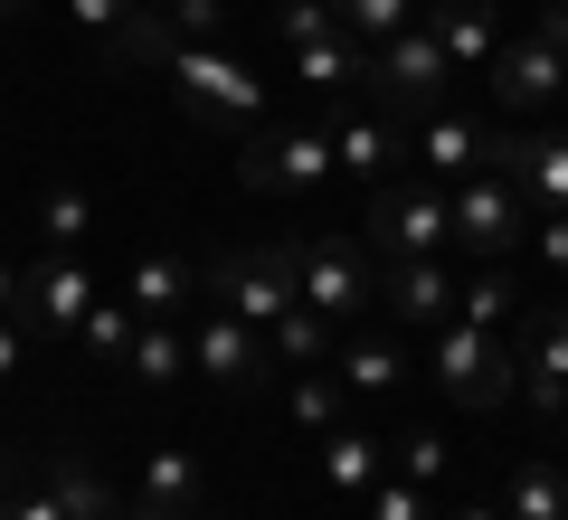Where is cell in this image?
I'll return each mask as SVG.
<instances>
[{"mask_svg": "<svg viewBox=\"0 0 568 520\" xmlns=\"http://www.w3.org/2000/svg\"><path fill=\"white\" fill-rule=\"evenodd\" d=\"M171 95H181V114L200 123V133H219V142H246L265 123V77L237 67L227 48H181V58H171Z\"/></svg>", "mask_w": 568, "mask_h": 520, "instance_id": "obj_1", "label": "cell"}, {"mask_svg": "<svg viewBox=\"0 0 568 520\" xmlns=\"http://www.w3.org/2000/svg\"><path fill=\"white\" fill-rule=\"evenodd\" d=\"M361 246H369V265L446 256V246H455L446 181H379V190H369V208H361Z\"/></svg>", "mask_w": 568, "mask_h": 520, "instance_id": "obj_2", "label": "cell"}, {"mask_svg": "<svg viewBox=\"0 0 568 520\" xmlns=\"http://www.w3.org/2000/svg\"><path fill=\"white\" fill-rule=\"evenodd\" d=\"M237 181L256 200H313L342 181V161H332V133H313V123H256L237 152Z\"/></svg>", "mask_w": 568, "mask_h": 520, "instance_id": "obj_3", "label": "cell"}, {"mask_svg": "<svg viewBox=\"0 0 568 520\" xmlns=\"http://www.w3.org/2000/svg\"><path fill=\"white\" fill-rule=\"evenodd\" d=\"M426 360H436V388H446L455 407H511V388H521V360H511V332L436 322V332H426Z\"/></svg>", "mask_w": 568, "mask_h": 520, "instance_id": "obj_4", "label": "cell"}, {"mask_svg": "<svg viewBox=\"0 0 568 520\" xmlns=\"http://www.w3.org/2000/svg\"><path fill=\"white\" fill-rule=\"evenodd\" d=\"M294 294L323 322H361V313H379V265H369V246L351 227H323V237L294 246Z\"/></svg>", "mask_w": 568, "mask_h": 520, "instance_id": "obj_5", "label": "cell"}, {"mask_svg": "<svg viewBox=\"0 0 568 520\" xmlns=\"http://www.w3.org/2000/svg\"><path fill=\"white\" fill-rule=\"evenodd\" d=\"M200 303H219V313H237V322H275V313H294V246H219V256L200 265Z\"/></svg>", "mask_w": 568, "mask_h": 520, "instance_id": "obj_6", "label": "cell"}, {"mask_svg": "<svg viewBox=\"0 0 568 520\" xmlns=\"http://www.w3.org/2000/svg\"><path fill=\"white\" fill-rule=\"evenodd\" d=\"M361 85L388 104V114H436V104H446V85H455V67H446V48H436V29L407 20L398 39L369 48V77H361Z\"/></svg>", "mask_w": 568, "mask_h": 520, "instance_id": "obj_7", "label": "cell"}, {"mask_svg": "<svg viewBox=\"0 0 568 520\" xmlns=\"http://www.w3.org/2000/svg\"><path fill=\"white\" fill-rule=\"evenodd\" d=\"M446 208H455V246H474L484 265H503L511 246L530 237V200L503 181V171H474V181H455Z\"/></svg>", "mask_w": 568, "mask_h": 520, "instance_id": "obj_8", "label": "cell"}, {"mask_svg": "<svg viewBox=\"0 0 568 520\" xmlns=\"http://www.w3.org/2000/svg\"><path fill=\"white\" fill-rule=\"evenodd\" d=\"M190 369H200L209 388H265L275 379V350H265V332L256 322H237V313H219V303H209L200 322H190Z\"/></svg>", "mask_w": 568, "mask_h": 520, "instance_id": "obj_9", "label": "cell"}, {"mask_svg": "<svg viewBox=\"0 0 568 520\" xmlns=\"http://www.w3.org/2000/svg\"><path fill=\"white\" fill-rule=\"evenodd\" d=\"M511 360H521L530 417H559L568 407V303H530V313L511 322Z\"/></svg>", "mask_w": 568, "mask_h": 520, "instance_id": "obj_10", "label": "cell"}, {"mask_svg": "<svg viewBox=\"0 0 568 520\" xmlns=\"http://www.w3.org/2000/svg\"><path fill=\"white\" fill-rule=\"evenodd\" d=\"M493 95H503V114H540V104H559V85H568V58L540 39V29H521V39H503L493 48Z\"/></svg>", "mask_w": 568, "mask_h": 520, "instance_id": "obj_11", "label": "cell"}, {"mask_svg": "<svg viewBox=\"0 0 568 520\" xmlns=\"http://www.w3.org/2000/svg\"><path fill=\"white\" fill-rule=\"evenodd\" d=\"M95 303L104 294H95V275H85V256H58V246H48V256L20 275V313L39 322V332H77Z\"/></svg>", "mask_w": 568, "mask_h": 520, "instance_id": "obj_12", "label": "cell"}, {"mask_svg": "<svg viewBox=\"0 0 568 520\" xmlns=\"http://www.w3.org/2000/svg\"><path fill=\"white\" fill-rule=\"evenodd\" d=\"M379 313L398 322V332H436V322H455V275L436 256L379 265Z\"/></svg>", "mask_w": 568, "mask_h": 520, "instance_id": "obj_13", "label": "cell"}, {"mask_svg": "<svg viewBox=\"0 0 568 520\" xmlns=\"http://www.w3.org/2000/svg\"><path fill=\"white\" fill-rule=\"evenodd\" d=\"M332 161H342V181L379 190L388 171L407 161V123L398 114H342V123H332Z\"/></svg>", "mask_w": 568, "mask_h": 520, "instance_id": "obj_14", "label": "cell"}, {"mask_svg": "<svg viewBox=\"0 0 568 520\" xmlns=\"http://www.w3.org/2000/svg\"><path fill=\"white\" fill-rule=\"evenodd\" d=\"M426 29H436V48H446L455 77H484L493 48H503V10H493V0H436Z\"/></svg>", "mask_w": 568, "mask_h": 520, "instance_id": "obj_15", "label": "cell"}, {"mask_svg": "<svg viewBox=\"0 0 568 520\" xmlns=\"http://www.w3.org/2000/svg\"><path fill=\"white\" fill-rule=\"evenodd\" d=\"M123 303H133V322H181L190 303H200V265L190 256H133Z\"/></svg>", "mask_w": 568, "mask_h": 520, "instance_id": "obj_16", "label": "cell"}, {"mask_svg": "<svg viewBox=\"0 0 568 520\" xmlns=\"http://www.w3.org/2000/svg\"><path fill=\"white\" fill-rule=\"evenodd\" d=\"M503 181L530 200V218H540V208H568V133H511Z\"/></svg>", "mask_w": 568, "mask_h": 520, "instance_id": "obj_17", "label": "cell"}, {"mask_svg": "<svg viewBox=\"0 0 568 520\" xmlns=\"http://www.w3.org/2000/svg\"><path fill=\"white\" fill-rule=\"evenodd\" d=\"M484 142H493V123L446 114V104H436V114H426V133H417V152H426V171L455 190V181H474V171H484Z\"/></svg>", "mask_w": 568, "mask_h": 520, "instance_id": "obj_18", "label": "cell"}, {"mask_svg": "<svg viewBox=\"0 0 568 520\" xmlns=\"http://www.w3.org/2000/svg\"><path fill=\"white\" fill-rule=\"evenodd\" d=\"M294 58V85L304 95H351V85L369 77V48L351 39V29H332V39H304V48H284Z\"/></svg>", "mask_w": 568, "mask_h": 520, "instance_id": "obj_19", "label": "cell"}, {"mask_svg": "<svg viewBox=\"0 0 568 520\" xmlns=\"http://www.w3.org/2000/svg\"><path fill=\"white\" fill-rule=\"evenodd\" d=\"M104 67H123V77H171V58H181V29L162 20V10H133V20L114 29V39H95Z\"/></svg>", "mask_w": 568, "mask_h": 520, "instance_id": "obj_20", "label": "cell"}, {"mask_svg": "<svg viewBox=\"0 0 568 520\" xmlns=\"http://www.w3.org/2000/svg\"><path fill=\"white\" fill-rule=\"evenodd\" d=\"M48 501H58V520H114V482L95 473V455H48Z\"/></svg>", "mask_w": 568, "mask_h": 520, "instance_id": "obj_21", "label": "cell"}, {"mask_svg": "<svg viewBox=\"0 0 568 520\" xmlns=\"http://www.w3.org/2000/svg\"><path fill=\"white\" fill-rule=\"evenodd\" d=\"M133 501H152V511H200L209 482H200V463H190L181 445H152V455H142V473H133Z\"/></svg>", "mask_w": 568, "mask_h": 520, "instance_id": "obj_22", "label": "cell"}, {"mask_svg": "<svg viewBox=\"0 0 568 520\" xmlns=\"http://www.w3.org/2000/svg\"><path fill=\"white\" fill-rule=\"evenodd\" d=\"M123 369H133L142 388H171L190 369V332L181 322H133V340H123Z\"/></svg>", "mask_w": 568, "mask_h": 520, "instance_id": "obj_23", "label": "cell"}, {"mask_svg": "<svg viewBox=\"0 0 568 520\" xmlns=\"http://www.w3.org/2000/svg\"><path fill=\"white\" fill-rule=\"evenodd\" d=\"M398 379H407V350L388 332H351L342 340V388L351 398H379V388H398Z\"/></svg>", "mask_w": 568, "mask_h": 520, "instance_id": "obj_24", "label": "cell"}, {"mask_svg": "<svg viewBox=\"0 0 568 520\" xmlns=\"http://www.w3.org/2000/svg\"><path fill=\"white\" fill-rule=\"evenodd\" d=\"M265 350H275V369H323L332 360V322L313 303H294V313L265 322Z\"/></svg>", "mask_w": 568, "mask_h": 520, "instance_id": "obj_25", "label": "cell"}, {"mask_svg": "<svg viewBox=\"0 0 568 520\" xmlns=\"http://www.w3.org/2000/svg\"><path fill=\"white\" fill-rule=\"evenodd\" d=\"M503 520H568V473L559 463H521L503 492Z\"/></svg>", "mask_w": 568, "mask_h": 520, "instance_id": "obj_26", "label": "cell"}, {"mask_svg": "<svg viewBox=\"0 0 568 520\" xmlns=\"http://www.w3.org/2000/svg\"><path fill=\"white\" fill-rule=\"evenodd\" d=\"M511 303H521V294H511L503 265H484L474 284H455V322H474V332H511V322H521Z\"/></svg>", "mask_w": 568, "mask_h": 520, "instance_id": "obj_27", "label": "cell"}, {"mask_svg": "<svg viewBox=\"0 0 568 520\" xmlns=\"http://www.w3.org/2000/svg\"><path fill=\"white\" fill-rule=\"evenodd\" d=\"M379 455H388L379 436H342V426H332L323 436V482L332 492H369V482H379Z\"/></svg>", "mask_w": 568, "mask_h": 520, "instance_id": "obj_28", "label": "cell"}, {"mask_svg": "<svg viewBox=\"0 0 568 520\" xmlns=\"http://www.w3.org/2000/svg\"><path fill=\"white\" fill-rule=\"evenodd\" d=\"M39 237L58 246V256H77V246L95 237V200H85V190H48L39 200Z\"/></svg>", "mask_w": 568, "mask_h": 520, "instance_id": "obj_29", "label": "cell"}, {"mask_svg": "<svg viewBox=\"0 0 568 520\" xmlns=\"http://www.w3.org/2000/svg\"><path fill=\"white\" fill-rule=\"evenodd\" d=\"M332 20H342L361 48H379V39H398V29L417 20V0H332Z\"/></svg>", "mask_w": 568, "mask_h": 520, "instance_id": "obj_30", "label": "cell"}, {"mask_svg": "<svg viewBox=\"0 0 568 520\" xmlns=\"http://www.w3.org/2000/svg\"><path fill=\"white\" fill-rule=\"evenodd\" d=\"M162 20L181 29V48H227V29H237V10H227V0H171Z\"/></svg>", "mask_w": 568, "mask_h": 520, "instance_id": "obj_31", "label": "cell"}, {"mask_svg": "<svg viewBox=\"0 0 568 520\" xmlns=\"http://www.w3.org/2000/svg\"><path fill=\"white\" fill-rule=\"evenodd\" d=\"M361 501H369V520H436V492H426V482H407V473H398V482L379 473Z\"/></svg>", "mask_w": 568, "mask_h": 520, "instance_id": "obj_32", "label": "cell"}, {"mask_svg": "<svg viewBox=\"0 0 568 520\" xmlns=\"http://www.w3.org/2000/svg\"><path fill=\"white\" fill-rule=\"evenodd\" d=\"M77 340L95 350V360H123V340H133V303H95V313L77 322Z\"/></svg>", "mask_w": 568, "mask_h": 520, "instance_id": "obj_33", "label": "cell"}, {"mask_svg": "<svg viewBox=\"0 0 568 520\" xmlns=\"http://www.w3.org/2000/svg\"><path fill=\"white\" fill-rule=\"evenodd\" d=\"M332 29H342V20H332V0H275V39H284V48L332 39Z\"/></svg>", "mask_w": 568, "mask_h": 520, "instance_id": "obj_34", "label": "cell"}, {"mask_svg": "<svg viewBox=\"0 0 568 520\" xmlns=\"http://www.w3.org/2000/svg\"><path fill=\"white\" fill-rule=\"evenodd\" d=\"M342 398H351L342 379H294V417H304L313 436H332V426H342Z\"/></svg>", "mask_w": 568, "mask_h": 520, "instance_id": "obj_35", "label": "cell"}, {"mask_svg": "<svg viewBox=\"0 0 568 520\" xmlns=\"http://www.w3.org/2000/svg\"><path fill=\"white\" fill-rule=\"evenodd\" d=\"M388 455H398V473H407V482H426V492L446 482V436H407V445H388Z\"/></svg>", "mask_w": 568, "mask_h": 520, "instance_id": "obj_36", "label": "cell"}, {"mask_svg": "<svg viewBox=\"0 0 568 520\" xmlns=\"http://www.w3.org/2000/svg\"><path fill=\"white\" fill-rule=\"evenodd\" d=\"M133 10H142V0H67V20H77L85 39H114V29L133 20Z\"/></svg>", "mask_w": 568, "mask_h": 520, "instance_id": "obj_37", "label": "cell"}, {"mask_svg": "<svg viewBox=\"0 0 568 520\" xmlns=\"http://www.w3.org/2000/svg\"><path fill=\"white\" fill-rule=\"evenodd\" d=\"M530 246H540L549 275H568V208H540V218H530Z\"/></svg>", "mask_w": 568, "mask_h": 520, "instance_id": "obj_38", "label": "cell"}, {"mask_svg": "<svg viewBox=\"0 0 568 520\" xmlns=\"http://www.w3.org/2000/svg\"><path fill=\"white\" fill-rule=\"evenodd\" d=\"M20 369H29V322H20V313H0V388L20 379Z\"/></svg>", "mask_w": 568, "mask_h": 520, "instance_id": "obj_39", "label": "cell"}, {"mask_svg": "<svg viewBox=\"0 0 568 520\" xmlns=\"http://www.w3.org/2000/svg\"><path fill=\"white\" fill-rule=\"evenodd\" d=\"M0 520H58V501L48 492H0Z\"/></svg>", "mask_w": 568, "mask_h": 520, "instance_id": "obj_40", "label": "cell"}, {"mask_svg": "<svg viewBox=\"0 0 568 520\" xmlns=\"http://www.w3.org/2000/svg\"><path fill=\"white\" fill-rule=\"evenodd\" d=\"M540 39L559 48V58H568V0H540Z\"/></svg>", "mask_w": 568, "mask_h": 520, "instance_id": "obj_41", "label": "cell"}, {"mask_svg": "<svg viewBox=\"0 0 568 520\" xmlns=\"http://www.w3.org/2000/svg\"><path fill=\"white\" fill-rule=\"evenodd\" d=\"M0 313H20V265H0Z\"/></svg>", "mask_w": 568, "mask_h": 520, "instance_id": "obj_42", "label": "cell"}, {"mask_svg": "<svg viewBox=\"0 0 568 520\" xmlns=\"http://www.w3.org/2000/svg\"><path fill=\"white\" fill-rule=\"evenodd\" d=\"M114 520H200V511H152V501H133V511H114Z\"/></svg>", "mask_w": 568, "mask_h": 520, "instance_id": "obj_43", "label": "cell"}, {"mask_svg": "<svg viewBox=\"0 0 568 520\" xmlns=\"http://www.w3.org/2000/svg\"><path fill=\"white\" fill-rule=\"evenodd\" d=\"M446 520H503V501H465V511H446Z\"/></svg>", "mask_w": 568, "mask_h": 520, "instance_id": "obj_44", "label": "cell"}, {"mask_svg": "<svg viewBox=\"0 0 568 520\" xmlns=\"http://www.w3.org/2000/svg\"><path fill=\"white\" fill-rule=\"evenodd\" d=\"M20 10H29V0H0V20H20Z\"/></svg>", "mask_w": 568, "mask_h": 520, "instance_id": "obj_45", "label": "cell"}, {"mask_svg": "<svg viewBox=\"0 0 568 520\" xmlns=\"http://www.w3.org/2000/svg\"><path fill=\"white\" fill-rule=\"evenodd\" d=\"M142 10H171V0H142Z\"/></svg>", "mask_w": 568, "mask_h": 520, "instance_id": "obj_46", "label": "cell"}]
</instances>
